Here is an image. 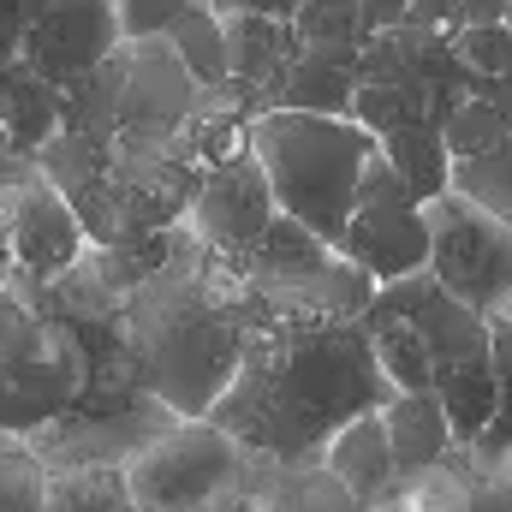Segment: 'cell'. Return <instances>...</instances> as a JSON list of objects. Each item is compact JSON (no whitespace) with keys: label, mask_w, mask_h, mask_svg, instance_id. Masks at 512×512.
<instances>
[{"label":"cell","mask_w":512,"mask_h":512,"mask_svg":"<svg viewBox=\"0 0 512 512\" xmlns=\"http://www.w3.org/2000/svg\"><path fill=\"white\" fill-rule=\"evenodd\" d=\"M239 453L245 447L215 417H179L126 459V489L155 512H203L239 477Z\"/></svg>","instance_id":"obj_6"},{"label":"cell","mask_w":512,"mask_h":512,"mask_svg":"<svg viewBox=\"0 0 512 512\" xmlns=\"http://www.w3.org/2000/svg\"><path fill=\"white\" fill-rule=\"evenodd\" d=\"M501 316H512V298H507V310H501Z\"/></svg>","instance_id":"obj_30"},{"label":"cell","mask_w":512,"mask_h":512,"mask_svg":"<svg viewBox=\"0 0 512 512\" xmlns=\"http://www.w3.org/2000/svg\"><path fill=\"white\" fill-rule=\"evenodd\" d=\"M411 24L453 30V24H459V0H411Z\"/></svg>","instance_id":"obj_25"},{"label":"cell","mask_w":512,"mask_h":512,"mask_svg":"<svg viewBox=\"0 0 512 512\" xmlns=\"http://www.w3.org/2000/svg\"><path fill=\"white\" fill-rule=\"evenodd\" d=\"M292 30H298V42H340V48H370V36H376L364 0H298Z\"/></svg>","instance_id":"obj_20"},{"label":"cell","mask_w":512,"mask_h":512,"mask_svg":"<svg viewBox=\"0 0 512 512\" xmlns=\"http://www.w3.org/2000/svg\"><path fill=\"white\" fill-rule=\"evenodd\" d=\"M477 465L465 453L417 465V471H393L370 501H358V512H477Z\"/></svg>","instance_id":"obj_13"},{"label":"cell","mask_w":512,"mask_h":512,"mask_svg":"<svg viewBox=\"0 0 512 512\" xmlns=\"http://www.w3.org/2000/svg\"><path fill=\"white\" fill-rule=\"evenodd\" d=\"M30 185H36V167H30L24 179H6V185H0V239L18 227V215H24V203H30Z\"/></svg>","instance_id":"obj_23"},{"label":"cell","mask_w":512,"mask_h":512,"mask_svg":"<svg viewBox=\"0 0 512 512\" xmlns=\"http://www.w3.org/2000/svg\"><path fill=\"white\" fill-rule=\"evenodd\" d=\"M501 120H507V114H501ZM453 185H459L465 197H477L483 209H495L501 221H512V120L489 149L453 161Z\"/></svg>","instance_id":"obj_19"},{"label":"cell","mask_w":512,"mask_h":512,"mask_svg":"<svg viewBox=\"0 0 512 512\" xmlns=\"http://www.w3.org/2000/svg\"><path fill=\"white\" fill-rule=\"evenodd\" d=\"M120 512H155V507H143V501H126V507H120Z\"/></svg>","instance_id":"obj_29"},{"label":"cell","mask_w":512,"mask_h":512,"mask_svg":"<svg viewBox=\"0 0 512 512\" xmlns=\"http://www.w3.org/2000/svg\"><path fill=\"white\" fill-rule=\"evenodd\" d=\"M274 215H280V203H274V185H268V167L256 161V149H239L221 167H209L185 209L191 233L221 256H245L274 227Z\"/></svg>","instance_id":"obj_10"},{"label":"cell","mask_w":512,"mask_h":512,"mask_svg":"<svg viewBox=\"0 0 512 512\" xmlns=\"http://www.w3.org/2000/svg\"><path fill=\"white\" fill-rule=\"evenodd\" d=\"M30 167H36V155H24V149H18V137H12L6 120H0V185H6V179H24Z\"/></svg>","instance_id":"obj_24"},{"label":"cell","mask_w":512,"mask_h":512,"mask_svg":"<svg viewBox=\"0 0 512 512\" xmlns=\"http://www.w3.org/2000/svg\"><path fill=\"white\" fill-rule=\"evenodd\" d=\"M441 405H447V423H453V435H459V447H471L483 429H489V417H495V358H471V364H459V370H447L441 382Z\"/></svg>","instance_id":"obj_17"},{"label":"cell","mask_w":512,"mask_h":512,"mask_svg":"<svg viewBox=\"0 0 512 512\" xmlns=\"http://www.w3.org/2000/svg\"><path fill=\"white\" fill-rule=\"evenodd\" d=\"M399 387L387 382L364 316L346 322H262L233 387L209 411L239 447L280 465L322 453L358 411H382Z\"/></svg>","instance_id":"obj_1"},{"label":"cell","mask_w":512,"mask_h":512,"mask_svg":"<svg viewBox=\"0 0 512 512\" xmlns=\"http://www.w3.org/2000/svg\"><path fill=\"white\" fill-rule=\"evenodd\" d=\"M322 471L340 477V483L352 489V501H370L387 477L399 471V465H393V441H387L382 411H358V417L322 447Z\"/></svg>","instance_id":"obj_15"},{"label":"cell","mask_w":512,"mask_h":512,"mask_svg":"<svg viewBox=\"0 0 512 512\" xmlns=\"http://www.w3.org/2000/svg\"><path fill=\"white\" fill-rule=\"evenodd\" d=\"M489 358H495V417L489 429L465 447V459L477 465V477H507L512 471V316H489Z\"/></svg>","instance_id":"obj_16"},{"label":"cell","mask_w":512,"mask_h":512,"mask_svg":"<svg viewBox=\"0 0 512 512\" xmlns=\"http://www.w3.org/2000/svg\"><path fill=\"white\" fill-rule=\"evenodd\" d=\"M84 256H90V233H84L78 209H72L66 191L36 167L30 203H24L18 227L0 239V292H6V298L42 304L48 286H54L60 274H72Z\"/></svg>","instance_id":"obj_8"},{"label":"cell","mask_w":512,"mask_h":512,"mask_svg":"<svg viewBox=\"0 0 512 512\" xmlns=\"http://www.w3.org/2000/svg\"><path fill=\"white\" fill-rule=\"evenodd\" d=\"M221 12H262V18H292L298 0H215Z\"/></svg>","instance_id":"obj_26"},{"label":"cell","mask_w":512,"mask_h":512,"mask_svg":"<svg viewBox=\"0 0 512 512\" xmlns=\"http://www.w3.org/2000/svg\"><path fill=\"white\" fill-rule=\"evenodd\" d=\"M0 298H6V292H0Z\"/></svg>","instance_id":"obj_32"},{"label":"cell","mask_w":512,"mask_h":512,"mask_svg":"<svg viewBox=\"0 0 512 512\" xmlns=\"http://www.w3.org/2000/svg\"><path fill=\"white\" fill-rule=\"evenodd\" d=\"M453 54L459 66L489 90L512 78V24L507 18H483V24H453Z\"/></svg>","instance_id":"obj_21"},{"label":"cell","mask_w":512,"mask_h":512,"mask_svg":"<svg viewBox=\"0 0 512 512\" xmlns=\"http://www.w3.org/2000/svg\"><path fill=\"white\" fill-rule=\"evenodd\" d=\"M251 149L268 167L280 215L304 221L322 239L346 233V215L358 203V185L370 161L382 155L376 131L358 114H304V108H268L251 126Z\"/></svg>","instance_id":"obj_3"},{"label":"cell","mask_w":512,"mask_h":512,"mask_svg":"<svg viewBox=\"0 0 512 512\" xmlns=\"http://www.w3.org/2000/svg\"><path fill=\"white\" fill-rule=\"evenodd\" d=\"M126 501V465H72V471H54L42 512H120Z\"/></svg>","instance_id":"obj_18"},{"label":"cell","mask_w":512,"mask_h":512,"mask_svg":"<svg viewBox=\"0 0 512 512\" xmlns=\"http://www.w3.org/2000/svg\"><path fill=\"white\" fill-rule=\"evenodd\" d=\"M507 24H512V0H507Z\"/></svg>","instance_id":"obj_31"},{"label":"cell","mask_w":512,"mask_h":512,"mask_svg":"<svg viewBox=\"0 0 512 512\" xmlns=\"http://www.w3.org/2000/svg\"><path fill=\"white\" fill-rule=\"evenodd\" d=\"M429 274L483 316H501L512 298V221L465 197L459 185L429 197Z\"/></svg>","instance_id":"obj_5"},{"label":"cell","mask_w":512,"mask_h":512,"mask_svg":"<svg viewBox=\"0 0 512 512\" xmlns=\"http://www.w3.org/2000/svg\"><path fill=\"white\" fill-rule=\"evenodd\" d=\"M120 42H126V30H120V0H48V6L36 12V24L24 30L12 66L36 72V78L54 84V90H72V84L90 78Z\"/></svg>","instance_id":"obj_9"},{"label":"cell","mask_w":512,"mask_h":512,"mask_svg":"<svg viewBox=\"0 0 512 512\" xmlns=\"http://www.w3.org/2000/svg\"><path fill=\"white\" fill-rule=\"evenodd\" d=\"M483 18H507V0H459V24H483Z\"/></svg>","instance_id":"obj_28"},{"label":"cell","mask_w":512,"mask_h":512,"mask_svg":"<svg viewBox=\"0 0 512 512\" xmlns=\"http://www.w3.org/2000/svg\"><path fill=\"white\" fill-rule=\"evenodd\" d=\"M48 0H0V78L12 72V60H18V42H24V30L36 24V12H42Z\"/></svg>","instance_id":"obj_22"},{"label":"cell","mask_w":512,"mask_h":512,"mask_svg":"<svg viewBox=\"0 0 512 512\" xmlns=\"http://www.w3.org/2000/svg\"><path fill=\"white\" fill-rule=\"evenodd\" d=\"M197 78L167 36H126L90 78L66 90L60 131L90 137L108 155H167L197 108Z\"/></svg>","instance_id":"obj_2"},{"label":"cell","mask_w":512,"mask_h":512,"mask_svg":"<svg viewBox=\"0 0 512 512\" xmlns=\"http://www.w3.org/2000/svg\"><path fill=\"white\" fill-rule=\"evenodd\" d=\"M382 417H387V441H393V465H399V471H417V465H435V459L465 453L435 387L393 393V399L382 405Z\"/></svg>","instance_id":"obj_14"},{"label":"cell","mask_w":512,"mask_h":512,"mask_svg":"<svg viewBox=\"0 0 512 512\" xmlns=\"http://www.w3.org/2000/svg\"><path fill=\"white\" fill-rule=\"evenodd\" d=\"M364 78V48H340V42H304L274 108H304V114H352Z\"/></svg>","instance_id":"obj_12"},{"label":"cell","mask_w":512,"mask_h":512,"mask_svg":"<svg viewBox=\"0 0 512 512\" xmlns=\"http://www.w3.org/2000/svg\"><path fill=\"white\" fill-rule=\"evenodd\" d=\"M334 245L352 262H364L376 274V286L429 268V203L405 185V173L387 155L370 161V173L358 185V203L346 215V233Z\"/></svg>","instance_id":"obj_7"},{"label":"cell","mask_w":512,"mask_h":512,"mask_svg":"<svg viewBox=\"0 0 512 512\" xmlns=\"http://www.w3.org/2000/svg\"><path fill=\"white\" fill-rule=\"evenodd\" d=\"M233 262L245 268L251 298L274 322H346L364 316L376 298V274L364 262H352L334 239L310 233L292 215H274V227Z\"/></svg>","instance_id":"obj_4"},{"label":"cell","mask_w":512,"mask_h":512,"mask_svg":"<svg viewBox=\"0 0 512 512\" xmlns=\"http://www.w3.org/2000/svg\"><path fill=\"white\" fill-rule=\"evenodd\" d=\"M370 6V24L376 30H387V24H405L411 18V0H364Z\"/></svg>","instance_id":"obj_27"},{"label":"cell","mask_w":512,"mask_h":512,"mask_svg":"<svg viewBox=\"0 0 512 512\" xmlns=\"http://www.w3.org/2000/svg\"><path fill=\"white\" fill-rule=\"evenodd\" d=\"M221 18H227L233 78L274 108V96H280V84H286V72H292V60L304 48L298 30H292V18H262V12H221Z\"/></svg>","instance_id":"obj_11"}]
</instances>
